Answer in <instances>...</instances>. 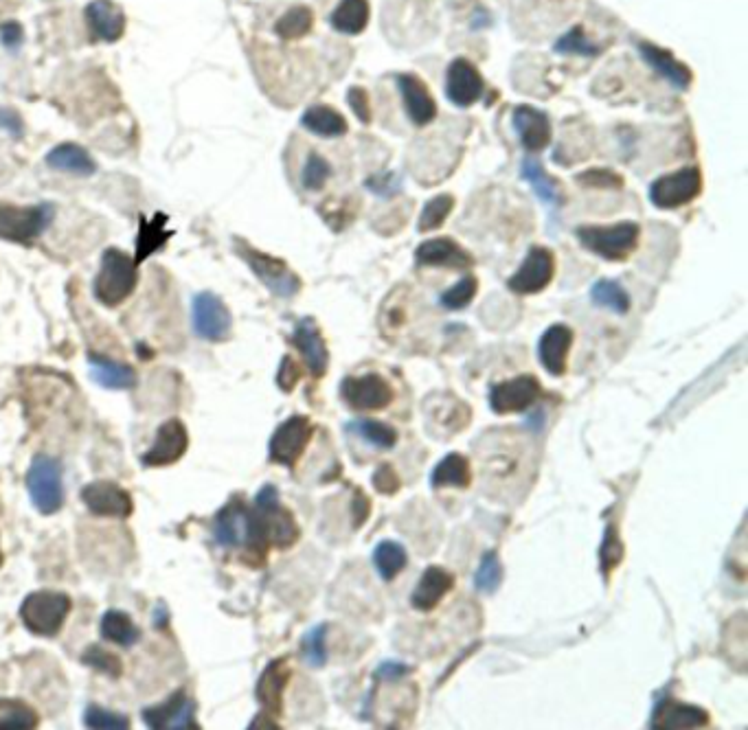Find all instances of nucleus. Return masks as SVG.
Segmentation results:
<instances>
[{
  "label": "nucleus",
  "instance_id": "obj_44",
  "mask_svg": "<svg viewBox=\"0 0 748 730\" xmlns=\"http://www.w3.org/2000/svg\"><path fill=\"white\" fill-rule=\"evenodd\" d=\"M327 625H316L303 636L301 641V656L305 663L314 669H321L327 663Z\"/></svg>",
  "mask_w": 748,
  "mask_h": 730
},
{
  "label": "nucleus",
  "instance_id": "obj_15",
  "mask_svg": "<svg viewBox=\"0 0 748 730\" xmlns=\"http://www.w3.org/2000/svg\"><path fill=\"white\" fill-rule=\"evenodd\" d=\"M82 503L93 516L126 520L134 509V503L126 489L110 481H93L82 489Z\"/></svg>",
  "mask_w": 748,
  "mask_h": 730
},
{
  "label": "nucleus",
  "instance_id": "obj_6",
  "mask_svg": "<svg viewBox=\"0 0 748 730\" xmlns=\"http://www.w3.org/2000/svg\"><path fill=\"white\" fill-rule=\"evenodd\" d=\"M27 492L31 505L42 516H51L64 507V465L47 454H38L27 472Z\"/></svg>",
  "mask_w": 748,
  "mask_h": 730
},
{
  "label": "nucleus",
  "instance_id": "obj_17",
  "mask_svg": "<svg viewBox=\"0 0 748 730\" xmlns=\"http://www.w3.org/2000/svg\"><path fill=\"white\" fill-rule=\"evenodd\" d=\"M189 448V432L180 419H169L156 430L152 448L141 456L143 467H167L185 456Z\"/></svg>",
  "mask_w": 748,
  "mask_h": 730
},
{
  "label": "nucleus",
  "instance_id": "obj_9",
  "mask_svg": "<svg viewBox=\"0 0 748 730\" xmlns=\"http://www.w3.org/2000/svg\"><path fill=\"white\" fill-rule=\"evenodd\" d=\"M312 435H314V426L308 417L294 415L286 419L275 432H272V437H270V446H268L270 461L283 467H294V463H297L303 456L305 448L310 446Z\"/></svg>",
  "mask_w": 748,
  "mask_h": 730
},
{
  "label": "nucleus",
  "instance_id": "obj_52",
  "mask_svg": "<svg viewBox=\"0 0 748 730\" xmlns=\"http://www.w3.org/2000/svg\"><path fill=\"white\" fill-rule=\"evenodd\" d=\"M367 189L378 193L382 198H391L402 189V180L398 174H382V176H371L367 180Z\"/></svg>",
  "mask_w": 748,
  "mask_h": 730
},
{
  "label": "nucleus",
  "instance_id": "obj_12",
  "mask_svg": "<svg viewBox=\"0 0 748 730\" xmlns=\"http://www.w3.org/2000/svg\"><path fill=\"white\" fill-rule=\"evenodd\" d=\"M340 397L354 410H382L393 402V389L378 373L351 375L340 382Z\"/></svg>",
  "mask_w": 748,
  "mask_h": 730
},
{
  "label": "nucleus",
  "instance_id": "obj_60",
  "mask_svg": "<svg viewBox=\"0 0 748 730\" xmlns=\"http://www.w3.org/2000/svg\"><path fill=\"white\" fill-rule=\"evenodd\" d=\"M0 566H3V551H0Z\"/></svg>",
  "mask_w": 748,
  "mask_h": 730
},
{
  "label": "nucleus",
  "instance_id": "obj_8",
  "mask_svg": "<svg viewBox=\"0 0 748 730\" xmlns=\"http://www.w3.org/2000/svg\"><path fill=\"white\" fill-rule=\"evenodd\" d=\"M235 253L246 261L248 268H251L257 275V279L262 281L275 296L290 299V296H294L301 290V279L288 268L286 261H281L266 253H259V250L248 246L246 242H242V239H237V237H235Z\"/></svg>",
  "mask_w": 748,
  "mask_h": 730
},
{
  "label": "nucleus",
  "instance_id": "obj_28",
  "mask_svg": "<svg viewBox=\"0 0 748 730\" xmlns=\"http://www.w3.org/2000/svg\"><path fill=\"white\" fill-rule=\"evenodd\" d=\"M88 364H90V378H93L99 386H104V389L126 391V389H134L136 382H139V378H136V371L126 362L99 356V353H90Z\"/></svg>",
  "mask_w": 748,
  "mask_h": 730
},
{
  "label": "nucleus",
  "instance_id": "obj_51",
  "mask_svg": "<svg viewBox=\"0 0 748 730\" xmlns=\"http://www.w3.org/2000/svg\"><path fill=\"white\" fill-rule=\"evenodd\" d=\"M577 182H580L582 187L604 189V191L623 187V178L610 169H588L584 171V174L577 176Z\"/></svg>",
  "mask_w": 748,
  "mask_h": 730
},
{
  "label": "nucleus",
  "instance_id": "obj_57",
  "mask_svg": "<svg viewBox=\"0 0 748 730\" xmlns=\"http://www.w3.org/2000/svg\"><path fill=\"white\" fill-rule=\"evenodd\" d=\"M411 674V667L404 663H395V660H389V663H382L376 671V678L384 682H395L404 676Z\"/></svg>",
  "mask_w": 748,
  "mask_h": 730
},
{
  "label": "nucleus",
  "instance_id": "obj_22",
  "mask_svg": "<svg viewBox=\"0 0 748 730\" xmlns=\"http://www.w3.org/2000/svg\"><path fill=\"white\" fill-rule=\"evenodd\" d=\"M292 342L294 347L299 349L314 378H323L327 364H330V353H327L325 340L312 318H303V321L297 323L292 334Z\"/></svg>",
  "mask_w": 748,
  "mask_h": 730
},
{
  "label": "nucleus",
  "instance_id": "obj_27",
  "mask_svg": "<svg viewBox=\"0 0 748 730\" xmlns=\"http://www.w3.org/2000/svg\"><path fill=\"white\" fill-rule=\"evenodd\" d=\"M514 128L529 152H540L551 143V123L547 114L536 108L518 106L514 110Z\"/></svg>",
  "mask_w": 748,
  "mask_h": 730
},
{
  "label": "nucleus",
  "instance_id": "obj_21",
  "mask_svg": "<svg viewBox=\"0 0 748 730\" xmlns=\"http://www.w3.org/2000/svg\"><path fill=\"white\" fill-rule=\"evenodd\" d=\"M415 259L419 266H430V268H455V270H466L474 264L470 253H466L455 239L450 237H435L428 242L419 244Z\"/></svg>",
  "mask_w": 748,
  "mask_h": 730
},
{
  "label": "nucleus",
  "instance_id": "obj_55",
  "mask_svg": "<svg viewBox=\"0 0 748 730\" xmlns=\"http://www.w3.org/2000/svg\"><path fill=\"white\" fill-rule=\"evenodd\" d=\"M347 99H349V106L354 108L356 117L362 123H369L371 121V106H369V95L365 93V88H351Z\"/></svg>",
  "mask_w": 748,
  "mask_h": 730
},
{
  "label": "nucleus",
  "instance_id": "obj_41",
  "mask_svg": "<svg viewBox=\"0 0 748 730\" xmlns=\"http://www.w3.org/2000/svg\"><path fill=\"white\" fill-rule=\"evenodd\" d=\"M82 665H86L90 669H95L97 674L106 676L110 680H119L121 674H123L121 658L117 654L106 652V649L99 647V645H90V647L84 649Z\"/></svg>",
  "mask_w": 748,
  "mask_h": 730
},
{
  "label": "nucleus",
  "instance_id": "obj_42",
  "mask_svg": "<svg viewBox=\"0 0 748 730\" xmlns=\"http://www.w3.org/2000/svg\"><path fill=\"white\" fill-rule=\"evenodd\" d=\"M163 222H165L163 215H156L150 224H141V233H139V239H136V248H139L136 250V264L165 246L169 231H163L161 228Z\"/></svg>",
  "mask_w": 748,
  "mask_h": 730
},
{
  "label": "nucleus",
  "instance_id": "obj_37",
  "mask_svg": "<svg viewBox=\"0 0 748 730\" xmlns=\"http://www.w3.org/2000/svg\"><path fill=\"white\" fill-rule=\"evenodd\" d=\"M40 715L31 704L22 700H0V730H31L38 728Z\"/></svg>",
  "mask_w": 748,
  "mask_h": 730
},
{
  "label": "nucleus",
  "instance_id": "obj_19",
  "mask_svg": "<svg viewBox=\"0 0 748 730\" xmlns=\"http://www.w3.org/2000/svg\"><path fill=\"white\" fill-rule=\"evenodd\" d=\"M292 676V671L288 667L286 658H277L264 669L262 678L257 682V702L262 704L264 715H268V720L272 722L275 717L281 715L283 709V691L288 687V680Z\"/></svg>",
  "mask_w": 748,
  "mask_h": 730
},
{
  "label": "nucleus",
  "instance_id": "obj_38",
  "mask_svg": "<svg viewBox=\"0 0 748 730\" xmlns=\"http://www.w3.org/2000/svg\"><path fill=\"white\" fill-rule=\"evenodd\" d=\"M406 562H408V555L404 551V546L398 542L384 540L376 546V551H373V564H376L378 575L384 581H391L398 577L404 570Z\"/></svg>",
  "mask_w": 748,
  "mask_h": 730
},
{
  "label": "nucleus",
  "instance_id": "obj_49",
  "mask_svg": "<svg viewBox=\"0 0 748 730\" xmlns=\"http://www.w3.org/2000/svg\"><path fill=\"white\" fill-rule=\"evenodd\" d=\"M555 51L558 53H566V55H584V57H593V55H599V49L597 44H593L591 40L586 38V33L582 27H573L569 33H564V36L555 42Z\"/></svg>",
  "mask_w": 748,
  "mask_h": 730
},
{
  "label": "nucleus",
  "instance_id": "obj_43",
  "mask_svg": "<svg viewBox=\"0 0 748 730\" xmlns=\"http://www.w3.org/2000/svg\"><path fill=\"white\" fill-rule=\"evenodd\" d=\"M501 581H503V566H501V560H498V553L487 551L483 555L479 570H476V575H474V586L476 590L483 592V595H494L498 586H501Z\"/></svg>",
  "mask_w": 748,
  "mask_h": 730
},
{
  "label": "nucleus",
  "instance_id": "obj_11",
  "mask_svg": "<svg viewBox=\"0 0 748 730\" xmlns=\"http://www.w3.org/2000/svg\"><path fill=\"white\" fill-rule=\"evenodd\" d=\"M702 189V178L698 167L678 169L674 174L661 176L652 182L650 200L659 209H678L694 200Z\"/></svg>",
  "mask_w": 748,
  "mask_h": 730
},
{
  "label": "nucleus",
  "instance_id": "obj_5",
  "mask_svg": "<svg viewBox=\"0 0 748 730\" xmlns=\"http://www.w3.org/2000/svg\"><path fill=\"white\" fill-rule=\"evenodd\" d=\"M53 218L55 207L49 202L31 204V207L0 202V239L31 246L51 226Z\"/></svg>",
  "mask_w": 748,
  "mask_h": 730
},
{
  "label": "nucleus",
  "instance_id": "obj_39",
  "mask_svg": "<svg viewBox=\"0 0 748 730\" xmlns=\"http://www.w3.org/2000/svg\"><path fill=\"white\" fill-rule=\"evenodd\" d=\"M312 27H314L312 9L299 5V7L288 9L286 14L277 20L275 33L281 40H299L303 36H308Z\"/></svg>",
  "mask_w": 748,
  "mask_h": 730
},
{
  "label": "nucleus",
  "instance_id": "obj_40",
  "mask_svg": "<svg viewBox=\"0 0 748 730\" xmlns=\"http://www.w3.org/2000/svg\"><path fill=\"white\" fill-rule=\"evenodd\" d=\"M591 299L595 305L606 307L615 314H626L630 310V296L617 281L602 279L591 288Z\"/></svg>",
  "mask_w": 748,
  "mask_h": 730
},
{
  "label": "nucleus",
  "instance_id": "obj_29",
  "mask_svg": "<svg viewBox=\"0 0 748 730\" xmlns=\"http://www.w3.org/2000/svg\"><path fill=\"white\" fill-rule=\"evenodd\" d=\"M47 165L55 171H62V174H71V176H93L97 171L95 158L90 156L82 145L77 143H62L47 154Z\"/></svg>",
  "mask_w": 748,
  "mask_h": 730
},
{
  "label": "nucleus",
  "instance_id": "obj_4",
  "mask_svg": "<svg viewBox=\"0 0 748 730\" xmlns=\"http://www.w3.org/2000/svg\"><path fill=\"white\" fill-rule=\"evenodd\" d=\"M255 518L264 544L277 549H290L299 540V524L292 513L281 505L275 485H264L255 498Z\"/></svg>",
  "mask_w": 748,
  "mask_h": 730
},
{
  "label": "nucleus",
  "instance_id": "obj_32",
  "mask_svg": "<svg viewBox=\"0 0 748 730\" xmlns=\"http://www.w3.org/2000/svg\"><path fill=\"white\" fill-rule=\"evenodd\" d=\"M367 22L369 0H340L330 16V25L338 33H347V36H358L367 29Z\"/></svg>",
  "mask_w": 748,
  "mask_h": 730
},
{
  "label": "nucleus",
  "instance_id": "obj_36",
  "mask_svg": "<svg viewBox=\"0 0 748 730\" xmlns=\"http://www.w3.org/2000/svg\"><path fill=\"white\" fill-rule=\"evenodd\" d=\"M347 430L354 432L360 439H365L369 446L378 450H391L398 443V430L376 419H358L347 424Z\"/></svg>",
  "mask_w": 748,
  "mask_h": 730
},
{
  "label": "nucleus",
  "instance_id": "obj_46",
  "mask_svg": "<svg viewBox=\"0 0 748 730\" xmlns=\"http://www.w3.org/2000/svg\"><path fill=\"white\" fill-rule=\"evenodd\" d=\"M452 207H455V200H452V196H448V193L430 200L422 211V218H419V231L422 233L435 231V228H439L448 220Z\"/></svg>",
  "mask_w": 748,
  "mask_h": 730
},
{
  "label": "nucleus",
  "instance_id": "obj_1",
  "mask_svg": "<svg viewBox=\"0 0 748 730\" xmlns=\"http://www.w3.org/2000/svg\"><path fill=\"white\" fill-rule=\"evenodd\" d=\"M139 283L136 261L119 248H108L101 255V266L93 283L95 299L106 307H119L126 303Z\"/></svg>",
  "mask_w": 748,
  "mask_h": 730
},
{
  "label": "nucleus",
  "instance_id": "obj_54",
  "mask_svg": "<svg viewBox=\"0 0 748 730\" xmlns=\"http://www.w3.org/2000/svg\"><path fill=\"white\" fill-rule=\"evenodd\" d=\"M299 380H301V369H299V364L294 362L290 356H286V358L281 360V367H279V373H277V384H279V389H281V391H286V393H290V391H294V386L299 384Z\"/></svg>",
  "mask_w": 748,
  "mask_h": 730
},
{
  "label": "nucleus",
  "instance_id": "obj_7",
  "mask_svg": "<svg viewBox=\"0 0 748 730\" xmlns=\"http://www.w3.org/2000/svg\"><path fill=\"white\" fill-rule=\"evenodd\" d=\"M580 244L591 253L608 261H626L639 244V224L619 222L612 226H580L577 228Z\"/></svg>",
  "mask_w": 748,
  "mask_h": 730
},
{
  "label": "nucleus",
  "instance_id": "obj_10",
  "mask_svg": "<svg viewBox=\"0 0 748 730\" xmlns=\"http://www.w3.org/2000/svg\"><path fill=\"white\" fill-rule=\"evenodd\" d=\"M191 323L198 338L207 342H224L231 336V312L218 294L200 292L191 303Z\"/></svg>",
  "mask_w": 748,
  "mask_h": 730
},
{
  "label": "nucleus",
  "instance_id": "obj_13",
  "mask_svg": "<svg viewBox=\"0 0 748 730\" xmlns=\"http://www.w3.org/2000/svg\"><path fill=\"white\" fill-rule=\"evenodd\" d=\"M143 722L154 730H196V702L185 691L174 693L163 704L141 711Z\"/></svg>",
  "mask_w": 748,
  "mask_h": 730
},
{
  "label": "nucleus",
  "instance_id": "obj_58",
  "mask_svg": "<svg viewBox=\"0 0 748 730\" xmlns=\"http://www.w3.org/2000/svg\"><path fill=\"white\" fill-rule=\"evenodd\" d=\"M0 42H3V47H7L9 51H16L20 44H22V27L18 25V22H5V25H0Z\"/></svg>",
  "mask_w": 748,
  "mask_h": 730
},
{
  "label": "nucleus",
  "instance_id": "obj_50",
  "mask_svg": "<svg viewBox=\"0 0 748 730\" xmlns=\"http://www.w3.org/2000/svg\"><path fill=\"white\" fill-rule=\"evenodd\" d=\"M623 553H626V549H623V542L619 538L617 527L615 524H608L604 542H602V551H599V562H602L604 575H608L612 568H617L621 564Z\"/></svg>",
  "mask_w": 748,
  "mask_h": 730
},
{
  "label": "nucleus",
  "instance_id": "obj_53",
  "mask_svg": "<svg viewBox=\"0 0 748 730\" xmlns=\"http://www.w3.org/2000/svg\"><path fill=\"white\" fill-rule=\"evenodd\" d=\"M373 487H376L380 494H387V496L395 494L400 489L398 472H395L391 465H380L376 474H373Z\"/></svg>",
  "mask_w": 748,
  "mask_h": 730
},
{
  "label": "nucleus",
  "instance_id": "obj_31",
  "mask_svg": "<svg viewBox=\"0 0 748 730\" xmlns=\"http://www.w3.org/2000/svg\"><path fill=\"white\" fill-rule=\"evenodd\" d=\"M472 483V470L470 461L461 454H448L437 463V467L430 474V485L435 489L441 487H455V489H468Z\"/></svg>",
  "mask_w": 748,
  "mask_h": 730
},
{
  "label": "nucleus",
  "instance_id": "obj_59",
  "mask_svg": "<svg viewBox=\"0 0 748 730\" xmlns=\"http://www.w3.org/2000/svg\"><path fill=\"white\" fill-rule=\"evenodd\" d=\"M354 527H360L362 522H365L369 518V500L362 496V492H356V498H354Z\"/></svg>",
  "mask_w": 748,
  "mask_h": 730
},
{
  "label": "nucleus",
  "instance_id": "obj_56",
  "mask_svg": "<svg viewBox=\"0 0 748 730\" xmlns=\"http://www.w3.org/2000/svg\"><path fill=\"white\" fill-rule=\"evenodd\" d=\"M0 130L9 132L14 139H18V136H22V132H25L22 117L14 108H0Z\"/></svg>",
  "mask_w": 748,
  "mask_h": 730
},
{
  "label": "nucleus",
  "instance_id": "obj_34",
  "mask_svg": "<svg viewBox=\"0 0 748 730\" xmlns=\"http://www.w3.org/2000/svg\"><path fill=\"white\" fill-rule=\"evenodd\" d=\"M301 123L305 130H310L316 136H325V139H334V136H343L347 132L345 117L330 106L308 108L303 112Z\"/></svg>",
  "mask_w": 748,
  "mask_h": 730
},
{
  "label": "nucleus",
  "instance_id": "obj_33",
  "mask_svg": "<svg viewBox=\"0 0 748 730\" xmlns=\"http://www.w3.org/2000/svg\"><path fill=\"white\" fill-rule=\"evenodd\" d=\"M99 630L106 641L115 643L119 647H134L141 641L139 625H136L128 614L121 610H108L104 617H101Z\"/></svg>",
  "mask_w": 748,
  "mask_h": 730
},
{
  "label": "nucleus",
  "instance_id": "obj_14",
  "mask_svg": "<svg viewBox=\"0 0 748 730\" xmlns=\"http://www.w3.org/2000/svg\"><path fill=\"white\" fill-rule=\"evenodd\" d=\"M555 275V257L549 248L534 246L527 253L525 261L516 270V275L509 277V290L516 294H538L553 281Z\"/></svg>",
  "mask_w": 748,
  "mask_h": 730
},
{
  "label": "nucleus",
  "instance_id": "obj_25",
  "mask_svg": "<svg viewBox=\"0 0 748 730\" xmlns=\"http://www.w3.org/2000/svg\"><path fill=\"white\" fill-rule=\"evenodd\" d=\"M573 345V332L566 325H551L538 342V358L551 375H564Z\"/></svg>",
  "mask_w": 748,
  "mask_h": 730
},
{
  "label": "nucleus",
  "instance_id": "obj_18",
  "mask_svg": "<svg viewBox=\"0 0 748 730\" xmlns=\"http://www.w3.org/2000/svg\"><path fill=\"white\" fill-rule=\"evenodd\" d=\"M483 88H485L483 77L479 71H476V66L472 62L459 57V60H455L448 66L446 95L455 106L468 108L476 104V101H479L483 95Z\"/></svg>",
  "mask_w": 748,
  "mask_h": 730
},
{
  "label": "nucleus",
  "instance_id": "obj_20",
  "mask_svg": "<svg viewBox=\"0 0 748 730\" xmlns=\"http://www.w3.org/2000/svg\"><path fill=\"white\" fill-rule=\"evenodd\" d=\"M84 16L90 36L99 42H117L126 33V14L112 0H93Z\"/></svg>",
  "mask_w": 748,
  "mask_h": 730
},
{
  "label": "nucleus",
  "instance_id": "obj_23",
  "mask_svg": "<svg viewBox=\"0 0 748 730\" xmlns=\"http://www.w3.org/2000/svg\"><path fill=\"white\" fill-rule=\"evenodd\" d=\"M452 588H455V575L441 566H430L419 577V584L411 595V606L419 612L435 610Z\"/></svg>",
  "mask_w": 748,
  "mask_h": 730
},
{
  "label": "nucleus",
  "instance_id": "obj_26",
  "mask_svg": "<svg viewBox=\"0 0 748 730\" xmlns=\"http://www.w3.org/2000/svg\"><path fill=\"white\" fill-rule=\"evenodd\" d=\"M398 86L404 99V108L415 125H428L437 117V104L430 97L422 79L415 75H398Z\"/></svg>",
  "mask_w": 748,
  "mask_h": 730
},
{
  "label": "nucleus",
  "instance_id": "obj_47",
  "mask_svg": "<svg viewBox=\"0 0 748 730\" xmlns=\"http://www.w3.org/2000/svg\"><path fill=\"white\" fill-rule=\"evenodd\" d=\"M476 290H479V283H476V279L463 277L457 285H452L450 290H446L439 296V303L441 307H446V310H452V312L463 310V307H468L472 303Z\"/></svg>",
  "mask_w": 748,
  "mask_h": 730
},
{
  "label": "nucleus",
  "instance_id": "obj_24",
  "mask_svg": "<svg viewBox=\"0 0 748 730\" xmlns=\"http://www.w3.org/2000/svg\"><path fill=\"white\" fill-rule=\"evenodd\" d=\"M711 724V717L705 709L694 704L665 700L659 704L652 726L654 728H672V730H687V728H707Z\"/></svg>",
  "mask_w": 748,
  "mask_h": 730
},
{
  "label": "nucleus",
  "instance_id": "obj_3",
  "mask_svg": "<svg viewBox=\"0 0 748 730\" xmlns=\"http://www.w3.org/2000/svg\"><path fill=\"white\" fill-rule=\"evenodd\" d=\"M73 610V601L60 590H36L27 595L20 606L22 625L31 634L51 638L62 630L68 614Z\"/></svg>",
  "mask_w": 748,
  "mask_h": 730
},
{
  "label": "nucleus",
  "instance_id": "obj_16",
  "mask_svg": "<svg viewBox=\"0 0 748 730\" xmlns=\"http://www.w3.org/2000/svg\"><path fill=\"white\" fill-rule=\"evenodd\" d=\"M540 393V382L534 375H518V378L492 386L490 406L496 415L523 413V410L536 404Z\"/></svg>",
  "mask_w": 748,
  "mask_h": 730
},
{
  "label": "nucleus",
  "instance_id": "obj_2",
  "mask_svg": "<svg viewBox=\"0 0 748 730\" xmlns=\"http://www.w3.org/2000/svg\"><path fill=\"white\" fill-rule=\"evenodd\" d=\"M213 540L224 549H264L255 511L242 498H233L213 518Z\"/></svg>",
  "mask_w": 748,
  "mask_h": 730
},
{
  "label": "nucleus",
  "instance_id": "obj_45",
  "mask_svg": "<svg viewBox=\"0 0 748 730\" xmlns=\"http://www.w3.org/2000/svg\"><path fill=\"white\" fill-rule=\"evenodd\" d=\"M84 724L88 728H97V730H128L130 717L121 715L117 711H108L99 704H90L84 711Z\"/></svg>",
  "mask_w": 748,
  "mask_h": 730
},
{
  "label": "nucleus",
  "instance_id": "obj_30",
  "mask_svg": "<svg viewBox=\"0 0 748 730\" xmlns=\"http://www.w3.org/2000/svg\"><path fill=\"white\" fill-rule=\"evenodd\" d=\"M639 51L643 60L648 62L656 73L663 75L672 86L685 90L691 84V73L685 64H680L676 57L661 47H656L652 42H639Z\"/></svg>",
  "mask_w": 748,
  "mask_h": 730
},
{
  "label": "nucleus",
  "instance_id": "obj_48",
  "mask_svg": "<svg viewBox=\"0 0 748 730\" xmlns=\"http://www.w3.org/2000/svg\"><path fill=\"white\" fill-rule=\"evenodd\" d=\"M330 176H332L330 163H327L323 156L312 152L308 156V161H305V165H303V171H301L303 187L310 189V191H321L325 187V182L330 180Z\"/></svg>",
  "mask_w": 748,
  "mask_h": 730
},
{
  "label": "nucleus",
  "instance_id": "obj_35",
  "mask_svg": "<svg viewBox=\"0 0 748 730\" xmlns=\"http://www.w3.org/2000/svg\"><path fill=\"white\" fill-rule=\"evenodd\" d=\"M520 171H523V178L529 182L531 187H534V191L538 193V198L542 202L551 204V207H560L562 191L558 187V182L549 178V174L544 171V167L538 161H534V158H525Z\"/></svg>",
  "mask_w": 748,
  "mask_h": 730
}]
</instances>
